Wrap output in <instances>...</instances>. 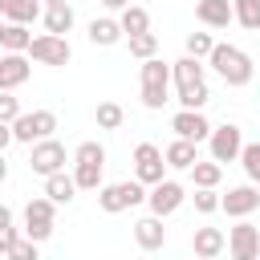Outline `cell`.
<instances>
[{
  "mask_svg": "<svg viewBox=\"0 0 260 260\" xmlns=\"http://www.w3.org/2000/svg\"><path fill=\"white\" fill-rule=\"evenodd\" d=\"M0 16H4V0H0Z\"/></svg>",
  "mask_w": 260,
  "mask_h": 260,
  "instance_id": "obj_43",
  "label": "cell"
},
{
  "mask_svg": "<svg viewBox=\"0 0 260 260\" xmlns=\"http://www.w3.org/2000/svg\"><path fill=\"white\" fill-rule=\"evenodd\" d=\"M0 32H4V16H0Z\"/></svg>",
  "mask_w": 260,
  "mask_h": 260,
  "instance_id": "obj_44",
  "label": "cell"
},
{
  "mask_svg": "<svg viewBox=\"0 0 260 260\" xmlns=\"http://www.w3.org/2000/svg\"><path fill=\"white\" fill-rule=\"evenodd\" d=\"M183 199H187V191H183V183H175V179H162V183H154V187L146 191L150 215H158V219L175 215V211L183 207Z\"/></svg>",
  "mask_w": 260,
  "mask_h": 260,
  "instance_id": "obj_10",
  "label": "cell"
},
{
  "mask_svg": "<svg viewBox=\"0 0 260 260\" xmlns=\"http://www.w3.org/2000/svg\"><path fill=\"white\" fill-rule=\"evenodd\" d=\"M207 150H211V162H240V150H244V130L236 122H223V126H211V138H207Z\"/></svg>",
  "mask_w": 260,
  "mask_h": 260,
  "instance_id": "obj_6",
  "label": "cell"
},
{
  "mask_svg": "<svg viewBox=\"0 0 260 260\" xmlns=\"http://www.w3.org/2000/svg\"><path fill=\"white\" fill-rule=\"evenodd\" d=\"M8 179V162H4V154H0V183Z\"/></svg>",
  "mask_w": 260,
  "mask_h": 260,
  "instance_id": "obj_41",
  "label": "cell"
},
{
  "mask_svg": "<svg viewBox=\"0 0 260 260\" xmlns=\"http://www.w3.org/2000/svg\"><path fill=\"white\" fill-rule=\"evenodd\" d=\"M53 4H69V0H41V8H53Z\"/></svg>",
  "mask_w": 260,
  "mask_h": 260,
  "instance_id": "obj_42",
  "label": "cell"
},
{
  "mask_svg": "<svg viewBox=\"0 0 260 260\" xmlns=\"http://www.w3.org/2000/svg\"><path fill=\"white\" fill-rule=\"evenodd\" d=\"M207 65L223 77V85H232V89H240V85H248L252 81V57L244 53V49H236V45H219L215 41V49H211V57H207Z\"/></svg>",
  "mask_w": 260,
  "mask_h": 260,
  "instance_id": "obj_2",
  "label": "cell"
},
{
  "mask_svg": "<svg viewBox=\"0 0 260 260\" xmlns=\"http://www.w3.org/2000/svg\"><path fill=\"white\" fill-rule=\"evenodd\" d=\"M134 179L142 187H154L167 179V162H162V150L154 142H138L134 146Z\"/></svg>",
  "mask_w": 260,
  "mask_h": 260,
  "instance_id": "obj_7",
  "label": "cell"
},
{
  "mask_svg": "<svg viewBox=\"0 0 260 260\" xmlns=\"http://www.w3.org/2000/svg\"><path fill=\"white\" fill-rule=\"evenodd\" d=\"M122 118H126V110H122L118 102H98V110H93L98 130H118V126H122Z\"/></svg>",
  "mask_w": 260,
  "mask_h": 260,
  "instance_id": "obj_28",
  "label": "cell"
},
{
  "mask_svg": "<svg viewBox=\"0 0 260 260\" xmlns=\"http://www.w3.org/2000/svg\"><path fill=\"white\" fill-rule=\"evenodd\" d=\"M73 162H106V146L102 142H81L73 150Z\"/></svg>",
  "mask_w": 260,
  "mask_h": 260,
  "instance_id": "obj_34",
  "label": "cell"
},
{
  "mask_svg": "<svg viewBox=\"0 0 260 260\" xmlns=\"http://www.w3.org/2000/svg\"><path fill=\"white\" fill-rule=\"evenodd\" d=\"M228 252L232 260H260V228L236 219V228H228Z\"/></svg>",
  "mask_w": 260,
  "mask_h": 260,
  "instance_id": "obj_11",
  "label": "cell"
},
{
  "mask_svg": "<svg viewBox=\"0 0 260 260\" xmlns=\"http://www.w3.org/2000/svg\"><path fill=\"white\" fill-rule=\"evenodd\" d=\"M28 57H32L37 65H53V69H61V65H69L73 49H69V41H65V37L41 32V37H32V45H28Z\"/></svg>",
  "mask_w": 260,
  "mask_h": 260,
  "instance_id": "obj_8",
  "label": "cell"
},
{
  "mask_svg": "<svg viewBox=\"0 0 260 260\" xmlns=\"http://www.w3.org/2000/svg\"><path fill=\"white\" fill-rule=\"evenodd\" d=\"M32 73L24 53H0V93H12L16 85H24Z\"/></svg>",
  "mask_w": 260,
  "mask_h": 260,
  "instance_id": "obj_14",
  "label": "cell"
},
{
  "mask_svg": "<svg viewBox=\"0 0 260 260\" xmlns=\"http://www.w3.org/2000/svg\"><path fill=\"white\" fill-rule=\"evenodd\" d=\"M8 260H41V252H37V244H32V240H24V236H20V240L12 244V252H8Z\"/></svg>",
  "mask_w": 260,
  "mask_h": 260,
  "instance_id": "obj_35",
  "label": "cell"
},
{
  "mask_svg": "<svg viewBox=\"0 0 260 260\" xmlns=\"http://www.w3.org/2000/svg\"><path fill=\"white\" fill-rule=\"evenodd\" d=\"M45 199H49L53 207L73 203V199H77V183H73V175H65V171L49 175V179H45Z\"/></svg>",
  "mask_w": 260,
  "mask_h": 260,
  "instance_id": "obj_19",
  "label": "cell"
},
{
  "mask_svg": "<svg viewBox=\"0 0 260 260\" xmlns=\"http://www.w3.org/2000/svg\"><path fill=\"white\" fill-rule=\"evenodd\" d=\"M240 167H244L248 183L260 187V142H244V150H240Z\"/></svg>",
  "mask_w": 260,
  "mask_h": 260,
  "instance_id": "obj_31",
  "label": "cell"
},
{
  "mask_svg": "<svg viewBox=\"0 0 260 260\" xmlns=\"http://www.w3.org/2000/svg\"><path fill=\"white\" fill-rule=\"evenodd\" d=\"M191 179H195V187L215 191V187H219V179H223V167H219V162H211V158H207V162L199 158V162L191 167Z\"/></svg>",
  "mask_w": 260,
  "mask_h": 260,
  "instance_id": "obj_27",
  "label": "cell"
},
{
  "mask_svg": "<svg viewBox=\"0 0 260 260\" xmlns=\"http://www.w3.org/2000/svg\"><path fill=\"white\" fill-rule=\"evenodd\" d=\"M191 248H195L199 260H215V256L228 248V236H223V228H195Z\"/></svg>",
  "mask_w": 260,
  "mask_h": 260,
  "instance_id": "obj_17",
  "label": "cell"
},
{
  "mask_svg": "<svg viewBox=\"0 0 260 260\" xmlns=\"http://www.w3.org/2000/svg\"><path fill=\"white\" fill-rule=\"evenodd\" d=\"M191 203H195V211H199V215H211V211H219V191H207V187H195V195H191Z\"/></svg>",
  "mask_w": 260,
  "mask_h": 260,
  "instance_id": "obj_33",
  "label": "cell"
},
{
  "mask_svg": "<svg viewBox=\"0 0 260 260\" xmlns=\"http://www.w3.org/2000/svg\"><path fill=\"white\" fill-rule=\"evenodd\" d=\"M41 12H45L41 0H4V20H8V24H24V28H28Z\"/></svg>",
  "mask_w": 260,
  "mask_h": 260,
  "instance_id": "obj_21",
  "label": "cell"
},
{
  "mask_svg": "<svg viewBox=\"0 0 260 260\" xmlns=\"http://www.w3.org/2000/svg\"><path fill=\"white\" fill-rule=\"evenodd\" d=\"M28 45H32V32H28L24 24H8V20H4L0 49H4V53H28Z\"/></svg>",
  "mask_w": 260,
  "mask_h": 260,
  "instance_id": "obj_25",
  "label": "cell"
},
{
  "mask_svg": "<svg viewBox=\"0 0 260 260\" xmlns=\"http://www.w3.org/2000/svg\"><path fill=\"white\" fill-rule=\"evenodd\" d=\"M41 20H45V32L65 37V32L73 28V8H69V4H53V8H45V12H41Z\"/></svg>",
  "mask_w": 260,
  "mask_h": 260,
  "instance_id": "obj_23",
  "label": "cell"
},
{
  "mask_svg": "<svg viewBox=\"0 0 260 260\" xmlns=\"http://www.w3.org/2000/svg\"><path fill=\"white\" fill-rule=\"evenodd\" d=\"M134 240H138L142 252H158V248L167 244V228H162V219H158V215H142V219L134 223Z\"/></svg>",
  "mask_w": 260,
  "mask_h": 260,
  "instance_id": "obj_16",
  "label": "cell"
},
{
  "mask_svg": "<svg viewBox=\"0 0 260 260\" xmlns=\"http://www.w3.org/2000/svg\"><path fill=\"white\" fill-rule=\"evenodd\" d=\"M232 16H236V24H244V28H260V0H232Z\"/></svg>",
  "mask_w": 260,
  "mask_h": 260,
  "instance_id": "obj_29",
  "label": "cell"
},
{
  "mask_svg": "<svg viewBox=\"0 0 260 260\" xmlns=\"http://www.w3.org/2000/svg\"><path fill=\"white\" fill-rule=\"evenodd\" d=\"M85 37H89V45L110 49V45H118V41H122V28H118V20H114V16H93V20H89V28H85Z\"/></svg>",
  "mask_w": 260,
  "mask_h": 260,
  "instance_id": "obj_20",
  "label": "cell"
},
{
  "mask_svg": "<svg viewBox=\"0 0 260 260\" xmlns=\"http://www.w3.org/2000/svg\"><path fill=\"white\" fill-rule=\"evenodd\" d=\"M171 85H175V98H179L183 110H203V106L211 102L203 61H195V57H187V53L171 65Z\"/></svg>",
  "mask_w": 260,
  "mask_h": 260,
  "instance_id": "obj_1",
  "label": "cell"
},
{
  "mask_svg": "<svg viewBox=\"0 0 260 260\" xmlns=\"http://www.w3.org/2000/svg\"><path fill=\"white\" fill-rule=\"evenodd\" d=\"M0 228H12V207L0 203Z\"/></svg>",
  "mask_w": 260,
  "mask_h": 260,
  "instance_id": "obj_39",
  "label": "cell"
},
{
  "mask_svg": "<svg viewBox=\"0 0 260 260\" xmlns=\"http://www.w3.org/2000/svg\"><path fill=\"white\" fill-rule=\"evenodd\" d=\"M126 45H130V57H138V61H150V57H158V37H154V32L126 37Z\"/></svg>",
  "mask_w": 260,
  "mask_h": 260,
  "instance_id": "obj_30",
  "label": "cell"
},
{
  "mask_svg": "<svg viewBox=\"0 0 260 260\" xmlns=\"http://www.w3.org/2000/svg\"><path fill=\"white\" fill-rule=\"evenodd\" d=\"M162 162H167V171H191V167L199 162V146L187 142V138H175V142L162 150Z\"/></svg>",
  "mask_w": 260,
  "mask_h": 260,
  "instance_id": "obj_18",
  "label": "cell"
},
{
  "mask_svg": "<svg viewBox=\"0 0 260 260\" xmlns=\"http://www.w3.org/2000/svg\"><path fill=\"white\" fill-rule=\"evenodd\" d=\"M256 207H260V187H252V183H240L228 195H219V211H228L232 219H248Z\"/></svg>",
  "mask_w": 260,
  "mask_h": 260,
  "instance_id": "obj_12",
  "label": "cell"
},
{
  "mask_svg": "<svg viewBox=\"0 0 260 260\" xmlns=\"http://www.w3.org/2000/svg\"><path fill=\"white\" fill-rule=\"evenodd\" d=\"M20 236H24L20 228H0V256H8V252H12V244H16Z\"/></svg>",
  "mask_w": 260,
  "mask_h": 260,
  "instance_id": "obj_37",
  "label": "cell"
},
{
  "mask_svg": "<svg viewBox=\"0 0 260 260\" xmlns=\"http://www.w3.org/2000/svg\"><path fill=\"white\" fill-rule=\"evenodd\" d=\"M98 207H102L106 215L126 211V207H130V203H126V187H122V183H102V187H98Z\"/></svg>",
  "mask_w": 260,
  "mask_h": 260,
  "instance_id": "obj_24",
  "label": "cell"
},
{
  "mask_svg": "<svg viewBox=\"0 0 260 260\" xmlns=\"http://www.w3.org/2000/svg\"><path fill=\"white\" fill-rule=\"evenodd\" d=\"M8 146H12V126H8V122H0V154H4Z\"/></svg>",
  "mask_w": 260,
  "mask_h": 260,
  "instance_id": "obj_38",
  "label": "cell"
},
{
  "mask_svg": "<svg viewBox=\"0 0 260 260\" xmlns=\"http://www.w3.org/2000/svg\"><path fill=\"white\" fill-rule=\"evenodd\" d=\"M53 130H57V114L53 110H32V114H20L16 122H12V142H45V138H53Z\"/></svg>",
  "mask_w": 260,
  "mask_h": 260,
  "instance_id": "obj_5",
  "label": "cell"
},
{
  "mask_svg": "<svg viewBox=\"0 0 260 260\" xmlns=\"http://www.w3.org/2000/svg\"><path fill=\"white\" fill-rule=\"evenodd\" d=\"M195 16L203 28H228L232 16V0H195Z\"/></svg>",
  "mask_w": 260,
  "mask_h": 260,
  "instance_id": "obj_15",
  "label": "cell"
},
{
  "mask_svg": "<svg viewBox=\"0 0 260 260\" xmlns=\"http://www.w3.org/2000/svg\"><path fill=\"white\" fill-rule=\"evenodd\" d=\"M110 12H122V8H130V0H102Z\"/></svg>",
  "mask_w": 260,
  "mask_h": 260,
  "instance_id": "obj_40",
  "label": "cell"
},
{
  "mask_svg": "<svg viewBox=\"0 0 260 260\" xmlns=\"http://www.w3.org/2000/svg\"><path fill=\"white\" fill-rule=\"evenodd\" d=\"M53 228H57V207L45 199V195H37V199H28L24 203V240H32V244H45L49 236H53Z\"/></svg>",
  "mask_w": 260,
  "mask_h": 260,
  "instance_id": "obj_4",
  "label": "cell"
},
{
  "mask_svg": "<svg viewBox=\"0 0 260 260\" xmlns=\"http://www.w3.org/2000/svg\"><path fill=\"white\" fill-rule=\"evenodd\" d=\"M28 171H32V175H41V179H49V175L65 171V146H61L57 138L32 142V150H28Z\"/></svg>",
  "mask_w": 260,
  "mask_h": 260,
  "instance_id": "obj_9",
  "label": "cell"
},
{
  "mask_svg": "<svg viewBox=\"0 0 260 260\" xmlns=\"http://www.w3.org/2000/svg\"><path fill=\"white\" fill-rule=\"evenodd\" d=\"M102 171H106V162H73V183H77V191H98V187H102Z\"/></svg>",
  "mask_w": 260,
  "mask_h": 260,
  "instance_id": "obj_26",
  "label": "cell"
},
{
  "mask_svg": "<svg viewBox=\"0 0 260 260\" xmlns=\"http://www.w3.org/2000/svg\"><path fill=\"white\" fill-rule=\"evenodd\" d=\"M138 85H142V106L146 110H162L171 98V65L162 57H150L142 61V73H138Z\"/></svg>",
  "mask_w": 260,
  "mask_h": 260,
  "instance_id": "obj_3",
  "label": "cell"
},
{
  "mask_svg": "<svg viewBox=\"0 0 260 260\" xmlns=\"http://www.w3.org/2000/svg\"><path fill=\"white\" fill-rule=\"evenodd\" d=\"M118 28H122V37H138V32H150V12H146V8H138V4L122 8V12H118Z\"/></svg>",
  "mask_w": 260,
  "mask_h": 260,
  "instance_id": "obj_22",
  "label": "cell"
},
{
  "mask_svg": "<svg viewBox=\"0 0 260 260\" xmlns=\"http://www.w3.org/2000/svg\"><path fill=\"white\" fill-rule=\"evenodd\" d=\"M211 49H215V37L211 32H187V57L203 61V57H211Z\"/></svg>",
  "mask_w": 260,
  "mask_h": 260,
  "instance_id": "obj_32",
  "label": "cell"
},
{
  "mask_svg": "<svg viewBox=\"0 0 260 260\" xmlns=\"http://www.w3.org/2000/svg\"><path fill=\"white\" fill-rule=\"evenodd\" d=\"M16 118H20V102H16L12 93H0V122H8V126H12Z\"/></svg>",
  "mask_w": 260,
  "mask_h": 260,
  "instance_id": "obj_36",
  "label": "cell"
},
{
  "mask_svg": "<svg viewBox=\"0 0 260 260\" xmlns=\"http://www.w3.org/2000/svg\"><path fill=\"white\" fill-rule=\"evenodd\" d=\"M171 130H175V138H187V142H207L211 138V122L203 118V110H179L175 118H171Z\"/></svg>",
  "mask_w": 260,
  "mask_h": 260,
  "instance_id": "obj_13",
  "label": "cell"
}]
</instances>
